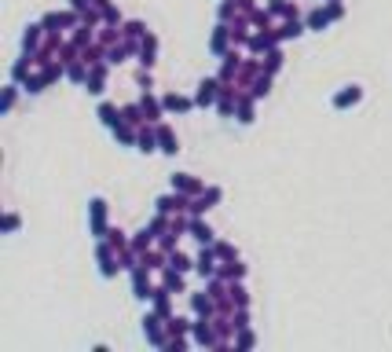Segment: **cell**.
<instances>
[]
</instances>
